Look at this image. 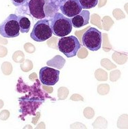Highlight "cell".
<instances>
[{
  "mask_svg": "<svg viewBox=\"0 0 128 129\" xmlns=\"http://www.w3.org/2000/svg\"><path fill=\"white\" fill-rule=\"evenodd\" d=\"M50 27L54 35L64 37L71 32L73 25L70 18L62 13H57L51 19Z\"/></svg>",
  "mask_w": 128,
  "mask_h": 129,
  "instance_id": "cell-1",
  "label": "cell"
},
{
  "mask_svg": "<svg viewBox=\"0 0 128 129\" xmlns=\"http://www.w3.org/2000/svg\"><path fill=\"white\" fill-rule=\"evenodd\" d=\"M20 27L18 16L11 14L0 23V35L7 39L15 38L19 35Z\"/></svg>",
  "mask_w": 128,
  "mask_h": 129,
  "instance_id": "cell-2",
  "label": "cell"
},
{
  "mask_svg": "<svg viewBox=\"0 0 128 129\" xmlns=\"http://www.w3.org/2000/svg\"><path fill=\"white\" fill-rule=\"evenodd\" d=\"M81 46L79 40L72 35L62 37L58 43V50L63 53L67 58L75 56Z\"/></svg>",
  "mask_w": 128,
  "mask_h": 129,
  "instance_id": "cell-3",
  "label": "cell"
},
{
  "mask_svg": "<svg viewBox=\"0 0 128 129\" xmlns=\"http://www.w3.org/2000/svg\"><path fill=\"white\" fill-rule=\"evenodd\" d=\"M82 45L91 51H97L101 46V32L95 27H89L81 39Z\"/></svg>",
  "mask_w": 128,
  "mask_h": 129,
  "instance_id": "cell-4",
  "label": "cell"
},
{
  "mask_svg": "<svg viewBox=\"0 0 128 129\" xmlns=\"http://www.w3.org/2000/svg\"><path fill=\"white\" fill-rule=\"evenodd\" d=\"M52 35L49 20L43 19L35 23L30 37L36 42H43L52 37Z\"/></svg>",
  "mask_w": 128,
  "mask_h": 129,
  "instance_id": "cell-5",
  "label": "cell"
},
{
  "mask_svg": "<svg viewBox=\"0 0 128 129\" xmlns=\"http://www.w3.org/2000/svg\"><path fill=\"white\" fill-rule=\"evenodd\" d=\"M59 7L62 14L69 18L78 15L82 10L78 0H60Z\"/></svg>",
  "mask_w": 128,
  "mask_h": 129,
  "instance_id": "cell-6",
  "label": "cell"
},
{
  "mask_svg": "<svg viewBox=\"0 0 128 129\" xmlns=\"http://www.w3.org/2000/svg\"><path fill=\"white\" fill-rule=\"evenodd\" d=\"M60 71L49 67H42L39 72V79L45 85L53 86L58 82Z\"/></svg>",
  "mask_w": 128,
  "mask_h": 129,
  "instance_id": "cell-7",
  "label": "cell"
},
{
  "mask_svg": "<svg viewBox=\"0 0 128 129\" xmlns=\"http://www.w3.org/2000/svg\"><path fill=\"white\" fill-rule=\"evenodd\" d=\"M45 0H30L28 3V7L30 14L33 17L38 19H43L45 17Z\"/></svg>",
  "mask_w": 128,
  "mask_h": 129,
  "instance_id": "cell-8",
  "label": "cell"
},
{
  "mask_svg": "<svg viewBox=\"0 0 128 129\" xmlns=\"http://www.w3.org/2000/svg\"><path fill=\"white\" fill-rule=\"evenodd\" d=\"M90 19V13L87 10H81L78 15L74 16L71 17L72 25L75 28H79V27L85 26L89 23Z\"/></svg>",
  "mask_w": 128,
  "mask_h": 129,
  "instance_id": "cell-9",
  "label": "cell"
},
{
  "mask_svg": "<svg viewBox=\"0 0 128 129\" xmlns=\"http://www.w3.org/2000/svg\"><path fill=\"white\" fill-rule=\"evenodd\" d=\"M19 23L20 32L21 33H27L30 31L31 27V22L30 19L24 16H18Z\"/></svg>",
  "mask_w": 128,
  "mask_h": 129,
  "instance_id": "cell-10",
  "label": "cell"
},
{
  "mask_svg": "<svg viewBox=\"0 0 128 129\" xmlns=\"http://www.w3.org/2000/svg\"><path fill=\"white\" fill-rule=\"evenodd\" d=\"M82 9H91L98 4V0H78Z\"/></svg>",
  "mask_w": 128,
  "mask_h": 129,
  "instance_id": "cell-11",
  "label": "cell"
},
{
  "mask_svg": "<svg viewBox=\"0 0 128 129\" xmlns=\"http://www.w3.org/2000/svg\"><path fill=\"white\" fill-rule=\"evenodd\" d=\"M12 4L15 6H21L27 2V0H10Z\"/></svg>",
  "mask_w": 128,
  "mask_h": 129,
  "instance_id": "cell-12",
  "label": "cell"
}]
</instances>
